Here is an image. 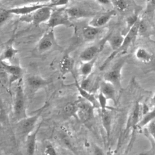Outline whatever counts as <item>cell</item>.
I'll return each instance as SVG.
<instances>
[{
	"label": "cell",
	"mask_w": 155,
	"mask_h": 155,
	"mask_svg": "<svg viewBox=\"0 0 155 155\" xmlns=\"http://www.w3.org/2000/svg\"><path fill=\"white\" fill-rule=\"evenodd\" d=\"M154 118H155V108L151 111H148L147 113H146L143 115L142 118L139 120L137 124V128H140L143 127Z\"/></svg>",
	"instance_id": "obj_28"
},
{
	"label": "cell",
	"mask_w": 155,
	"mask_h": 155,
	"mask_svg": "<svg viewBox=\"0 0 155 155\" xmlns=\"http://www.w3.org/2000/svg\"><path fill=\"white\" fill-rule=\"evenodd\" d=\"M79 99L71 101L65 105L62 110L63 116L66 118L74 117L77 118V110Z\"/></svg>",
	"instance_id": "obj_22"
},
{
	"label": "cell",
	"mask_w": 155,
	"mask_h": 155,
	"mask_svg": "<svg viewBox=\"0 0 155 155\" xmlns=\"http://www.w3.org/2000/svg\"><path fill=\"white\" fill-rule=\"evenodd\" d=\"M147 25L143 21H139V34L141 35H145L147 33Z\"/></svg>",
	"instance_id": "obj_36"
},
{
	"label": "cell",
	"mask_w": 155,
	"mask_h": 155,
	"mask_svg": "<svg viewBox=\"0 0 155 155\" xmlns=\"http://www.w3.org/2000/svg\"><path fill=\"white\" fill-rule=\"evenodd\" d=\"M56 40L54 33V28H51L44 33L37 45V50L39 53H44L50 51L56 45Z\"/></svg>",
	"instance_id": "obj_9"
},
{
	"label": "cell",
	"mask_w": 155,
	"mask_h": 155,
	"mask_svg": "<svg viewBox=\"0 0 155 155\" xmlns=\"http://www.w3.org/2000/svg\"><path fill=\"white\" fill-rule=\"evenodd\" d=\"M151 104H152L153 106L155 107V92H154V93L153 97H152L151 99Z\"/></svg>",
	"instance_id": "obj_41"
},
{
	"label": "cell",
	"mask_w": 155,
	"mask_h": 155,
	"mask_svg": "<svg viewBox=\"0 0 155 155\" xmlns=\"http://www.w3.org/2000/svg\"><path fill=\"white\" fill-rule=\"evenodd\" d=\"M27 86L31 93H35L39 90L48 86L51 82L38 75H30L26 79Z\"/></svg>",
	"instance_id": "obj_12"
},
{
	"label": "cell",
	"mask_w": 155,
	"mask_h": 155,
	"mask_svg": "<svg viewBox=\"0 0 155 155\" xmlns=\"http://www.w3.org/2000/svg\"><path fill=\"white\" fill-rule=\"evenodd\" d=\"M97 98L99 104V109H105V108H108L110 110H112L113 108L110 107L109 106H108L107 105V101L108 99L100 91L99 92L97 96Z\"/></svg>",
	"instance_id": "obj_31"
},
{
	"label": "cell",
	"mask_w": 155,
	"mask_h": 155,
	"mask_svg": "<svg viewBox=\"0 0 155 155\" xmlns=\"http://www.w3.org/2000/svg\"><path fill=\"white\" fill-rule=\"evenodd\" d=\"M48 27L51 28H54L58 26L71 27L72 24L70 21V18L66 11V8H60L52 10L50 18L47 22Z\"/></svg>",
	"instance_id": "obj_5"
},
{
	"label": "cell",
	"mask_w": 155,
	"mask_h": 155,
	"mask_svg": "<svg viewBox=\"0 0 155 155\" xmlns=\"http://www.w3.org/2000/svg\"><path fill=\"white\" fill-rule=\"evenodd\" d=\"M69 0H58L55 2H54V5L55 6H59V5H64L67 4V2H68Z\"/></svg>",
	"instance_id": "obj_39"
},
{
	"label": "cell",
	"mask_w": 155,
	"mask_h": 155,
	"mask_svg": "<svg viewBox=\"0 0 155 155\" xmlns=\"http://www.w3.org/2000/svg\"><path fill=\"white\" fill-rule=\"evenodd\" d=\"M66 11L70 18L81 19L85 18H93L97 14L96 12L84 6L74 5L66 8Z\"/></svg>",
	"instance_id": "obj_10"
},
{
	"label": "cell",
	"mask_w": 155,
	"mask_h": 155,
	"mask_svg": "<svg viewBox=\"0 0 155 155\" xmlns=\"http://www.w3.org/2000/svg\"><path fill=\"white\" fill-rule=\"evenodd\" d=\"M117 13V11L114 9L110 10L101 13H98L92 18L89 22V25L102 28L105 26Z\"/></svg>",
	"instance_id": "obj_13"
},
{
	"label": "cell",
	"mask_w": 155,
	"mask_h": 155,
	"mask_svg": "<svg viewBox=\"0 0 155 155\" xmlns=\"http://www.w3.org/2000/svg\"><path fill=\"white\" fill-rule=\"evenodd\" d=\"M135 58L140 62L143 63L151 62L154 57L152 53L148 51L146 48L143 47H139L136 49L134 53Z\"/></svg>",
	"instance_id": "obj_24"
},
{
	"label": "cell",
	"mask_w": 155,
	"mask_h": 155,
	"mask_svg": "<svg viewBox=\"0 0 155 155\" xmlns=\"http://www.w3.org/2000/svg\"><path fill=\"white\" fill-rule=\"evenodd\" d=\"M97 59V57L88 61L82 62L79 67V73L83 78H87L91 74Z\"/></svg>",
	"instance_id": "obj_25"
},
{
	"label": "cell",
	"mask_w": 155,
	"mask_h": 155,
	"mask_svg": "<svg viewBox=\"0 0 155 155\" xmlns=\"http://www.w3.org/2000/svg\"><path fill=\"white\" fill-rule=\"evenodd\" d=\"M18 53V50L15 48L12 44L8 45L0 54V61L12 60Z\"/></svg>",
	"instance_id": "obj_26"
},
{
	"label": "cell",
	"mask_w": 155,
	"mask_h": 155,
	"mask_svg": "<svg viewBox=\"0 0 155 155\" xmlns=\"http://www.w3.org/2000/svg\"><path fill=\"white\" fill-rule=\"evenodd\" d=\"M73 77L74 78V80H75V86L78 91V93H79L81 97H82V99H85V101H87L89 102L90 104H91L93 105V106L95 108V109L99 110L100 107H99V104L97 97L91 91H88V90H85L83 88H82L80 86L79 83L77 81L76 76L74 75V74H73Z\"/></svg>",
	"instance_id": "obj_18"
},
{
	"label": "cell",
	"mask_w": 155,
	"mask_h": 155,
	"mask_svg": "<svg viewBox=\"0 0 155 155\" xmlns=\"http://www.w3.org/2000/svg\"><path fill=\"white\" fill-rule=\"evenodd\" d=\"M16 82L13 104V112L14 117L18 122L27 117V114L23 79H21Z\"/></svg>",
	"instance_id": "obj_2"
},
{
	"label": "cell",
	"mask_w": 155,
	"mask_h": 155,
	"mask_svg": "<svg viewBox=\"0 0 155 155\" xmlns=\"http://www.w3.org/2000/svg\"><path fill=\"white\" fill-rule=\"evenodd\" d=\"M111 2L114 10L121 13L126 12L131 5L130 0H111Z\"/></svg>",
	"instance_id": "obj_27"
},
{
	"label": "cell",
	"mask_w": 155,
	"mask_h": 155,
	"mask_svg": "<svg viewBox=\"0 0 155 155\" xmlns=\"http://www.w3.org/2000/svg\"><path fill=\"white\" fill-rule=\"evenodd\" d=\"M50 0H22L25 4H47Z\"/></svg>",
	"instance_id": "obj_37"
},
{
	"label": "cell",
	"mask_w": 155,
	"mask_h": 155,
	"mask_svg": "<svg viewBox=\"0 0 155 155\" xmlns=\"http://www.w3.org/2000/svg\"><path fill=\"white\" fill-rule=\"evenodd\" d=\"M44 154H50V155H56L57 154V151L55 148L51 143L47 144L44 150Z\"/></svg>",
	"instance_id": "obj_35"
},
{
	"label": "cell",
	"mask_w": 155,
	"mask_h": 155,
	"mask_svg": "<svg viewBox=\"0 0 155 155\" xmlns=\"http://www.w3.org/2000/svg\"><path fill=\"white\" fill-rule=\"evenodd\" d=\"M0 71L6 74L8 77L10 85L15 82H18L23 77V70L20 66L8 64L4 61H0Z\"/></svg>",
	"instance_id": "obj_7"
},
{
	"label": "cell",
	"mask_w": 155,
	"mask_h": 155,
	"mask_svg": "<svg viewBox=\"0 0 155 155\" xmlns=\"http://www.w3.org/2000/svg\"><path fill=\"white\" fill-rule=\"evenodd\" d=\"M147 131L151 139L155 141V118L151 120L147 125Z\"/></svg>",
	"instance_id": "obj_33"
},
{
	"label": "cell",
	"mask_w": 155,
	"mask_h": 155,
	"mask_svg": "<svg viewBox=\"0 0 155 155\" xmlns=\"http://www.w3.org/2000/svg\"><path fill=\"white\" fill-rule=\"evenodd\" d=\"M124 36L120 33H113L110 35L106 38V41L110 45L113 51H116L122 45Z\"/></svg>",
	"instance_id": "obj_23"
},
{
	"label": "cell",
	"mask_w": 155,
	"mask_h": 155,
	"mask_svg": "<svg viewBox=\"0 0 155 155\" xmlns=\"http://www.w3.org/2000/svg\"><path fill=\"white\" fill-rule=\"evenodd\" d=\"M127 57L124 56L118 59L103 76V79L113 84L117 90L122 89V71L127 61Z\"/></svg>",
	"instance_id": "obj_3"
},
{
	"label": "cell",
	"mask_w": 155,
	"mask_h": 155,
	"mask_svg": "<svg viewBox=\"0 0 155 155\" xmlns=\"http://www.w3.org/2000/svg\"><path fill=\"white\" fill-rule=\"evenodd\" d=\"M102 31L101 28L96 27L90 25L83 27L82 29V36L85 41H91L94 40Z\"/></svg>",
	"instance_id": "obj_21"
},
{
	"label": "cell",
	"mask_w": 155,
	"mask_h": 155,
	"mask_svg": "<svg viewBox=\"0 0 155 155\" xmlns=\"http://www.w3.org/2000/svg\"><path fill=\"white\" fill-rule=\"evenodd\" d=\"M116 91V88L111 83L104 79L100 82L99 91L102 93L108 99V100L113 101L115 105L117 104Z\"/></svg>",
	"instance_id": "obj_17"
},
{
	"label": "cell",
	"mask_w": 155,
	"mask_h": 155,
	"mask_svg": "<svg viewBox=\"0 0 155 155\" xmlns=\"http://www.w3.org/2000/svg\"><path fill=\"white\" fill-rule=\"evenodd\" d=\"M91 74L87 78H83L82 81L81 82V83H79V85L82 88L90 91H91L93 85V81L91 77Z\"/></svg>",
	"instance_id": "obj_30"
},
{
	"label": "cell",
	"mask_w": 155,
	"mask_h": 155,
	"mask_svg": "<svg viewBox=\"0 0 155 155\" xmlns=\"http://www.w3.org/2000/svg\"><path fill=\"white\" fill-rule=\"evenodd\" d=\"M42 125L41 122L37 127L26 136V152L28 154H34L36 149L37 135Z\"/></svg>",
	"instance_id": "obj_20"
},
{
	"label": "cell",
	"mask_w": 155,
	"mask_h": 155,
	"mask_svg": "<svg viewBox=\"0 0 155 155\" xmlns=\"http://www.w3.org/2000/svg\"><path fill=\"white\" fill-rule=\"evenodd\" d=\"M140 107L139 102H136L130 112L128 119L126 123L125 129L124 130V135L126 133L131 130H135L137 128V124L140 120Z\"/></svg>",
	"instance_id": "obj_11"
},
{
	"label": "cell",
	"mask_w": 155,
	"mask_h": 155,
	"mask_svg": "<svg viewBox=\"0 0 155 155\" xmlns=\"http://www.w3.org/2000/svg\"><path fill=\"white\" fill-rule=\"evenodd\" d=\"M48 106L47 103H45L37 112L31 116H27L21 120L17 122L16 131L18 134L22 137H25L32 132L35 128L37 122L42 114L44 109Z\"/></svg>",
	"instance_id": "obj_4"
},
{
	"label": "cell",
	"mask_w": 155,
	"mask_h": 155,
	"mask_svg": "<svg viewBox=\"0 0 155 155\" xmlns=\"http://www.w3.org/2000/svg\"><path fill=\"white\" fill-rule=\"evenodd\" d=\"M47 4H48V3L27 4V5L25 4V5H24L23 6L14 7L8 10V12L12 15H19V16H23L31 15L38 9L46 5Z\"/></svg>",
	"instance_id": "obj_16"
},
{
	"label": "cell",
	"mask_w": 155,
	"mask_h": 155,
	"mask_svg": "<svg viewBox=\"0 0 155 155\" xmlns=\"http://www.w3.org/2000/svg\"><path fill=\"white\" fill-rule=\"evenodd\" d=\"M74 61L73 58L68 53H65L60 60L59 64V71L62 76L66 75L68 73L73 74Z\"/></svg>",
	"instance_id": "obj_19"
},
{
	"label": "cell",
	"mask_w": 155,
	"mask_h": 155,
	"mask_svg": "<svg viewBox=\"0 0 155 155\" xmlns=\"http://www.w3.org/2000/svg\"><path fill=\"white\" fill-rule=\"evenodd\" d=\"M99 110L101 124L102 125L105 131L107 142L108 143H109L112 128V115L111 113V110L105 108L99 109Z\"/></svg>",
	"instance_id": "obj_15"
},
{
	"label": "cell",
	"mask_w": 155,
	"mask_h": 155,
	"mask_svg": "<svg viewBox=\"0 0 155 155\" xmlns=\"http://www.w3.org/2000/svg\"><path fill=\"white\" fill-rule=\"evenodd\" d=\"M139 19L133 26H132L127 32L126 35L124 36L123 42L120 47L114 51H113L104 61L102 65L100 67V70H104L110 63L119 54L127 51L129 47L135 42L137 35H139Z\"/></svg>",
	"instance_id": "obj_1"
},
{
	"label": "cell",
	"mask_w": 155,
	"mask_h": 155,
	"mask_svg": "<svg viewBox=\"0 0 155 155\" xmlns=\"http://www.w3.org/2000/svg\"><path fill=\"white\" fill-rule=\"evenodd\" d=\"M139 20V18L137 14H133L130 16H129L127 19H126V23H127V31L134 25V24Z\"/></svg>",
	"instance_id": "obj_34"
},
{
	"label": "cell",
	"mask_w": 155,
	"mask_h": 155,
	"mask_svg": "<svg viewBox=\"0 0 155 155\" xmlns=\"http://www.w3.org/2000/svg\"><path fill=\"white\" fill-rule=\"evenodd\" d=\"M8 123V117L6 108L2 101L0 98V124H5Z\"/></svg>",
	"instance_id": "obj_29"
},
{
	"label": "cell",
	"mask_w": 155,
	"mask_h": 155,
	"mask_svg": "<svg viewBox=\"0 0 155 155\" xmlns=\"http://www.w3.org/2000/svg\"><path fill=\"white\" fill-rule=\"evenodd\" d=\"M148 11L155 10V0H148Z\"/></svg>",
	"instance_id": "obj_38"
},
{
	"label": "cell",
	"mask_w": 155,
	"mask_h": 155,
	"mask_svg": "<svg viewBox=\"0 0 155 155\" xmlns=\"http://www.w3.org/2000/svg\"><path fill=\"white\" fill-rule=\"evenodd\" d=\"M155 72V67H154L153 68H152V69H151V70H149L148 71H147V72L148 73V72Z\"/></svg>",
	"instance_id": "obj_42"
},
{
	"label": "cell",
	"mask_w": 155,
	"mask_h": 155,
	"mask_svg": "<svg viewBox=\"0 0 155 155\" xmlns=\"http://www.w3.org/2000/svg\"><path fill=\"white\" fill-rule=\"evenodd\" d=\"M97 1L101 4H103V5H107V4H111V0H97Z\"/></svg>",
	"instance_id": "obj_40"
},
{
	"label": "cell",
	"mask_w": 155,
	"mask_h": 155,
	"mask_svg": "<svg viewBox=\"0 0 155 155\" xmlns=\"http://www.w3.org/2000/svg\"><path fill=\"white\" fill-rule=\"evenodd\" d=\"M105 42L98 44L91 45L84 48L79 54V59L81 62L88 61L97 57L98 54L102 50Z\"/></svg>",
	"instance_id": "obj_14"
},
{
	"label": "cell",
	"mask_w": 155,
	"mask_h": 155,
	"mask_svg": "<svg viewBox=\"0 0 155 155\" xmlns=\"http://www.w3.org/2000/svg\"><path fill=\"white\" fill-rule=\"evenodd\" d=\"M53 7H55L54 2L48 4L38 9L31 15H26L28 17L27 21H30L35 26H38L42 23L47 22L51 15Z\"/></svg>",
	"instance_id": "obj_6"
},
{
	"label": "cell",
	"mask_w": 155,
	"mask_h": 155,
	"mask_svg": "<svg viewBox=\"0 0 155 155\" xmlns=\"http://www.w3.org/2000/svg\"><path fill=\"white\" fill-rule=\"evenodd\" d=\"M12 14L8 9L0 8V26L5 22L10 17Z\"/></svg>",
	"instance_id": "obj_32"
},
{
	"label": "cell",
	"mask_w": 155,
	"mask_h": 155,
	"mask_svg": "<svg viewBox=\"0 0 155 155\" xmlns=\"http://www.w3.org/2000/svg\"><path fill=\"white\" fill-rule=\"evenodd\" d=\"M94 109L91 104L81 97L78 101L77 119L82 123L88 122L94 116Z\"/></svg>",
	"instance_id": "obj_8"
}]
</instances>
